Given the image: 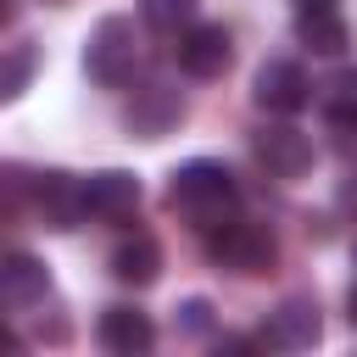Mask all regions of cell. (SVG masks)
I'll return each instance as SVG.
<instances>
[{"label": "cell", "mask_w": 357, "mask_h": 357, "mask_svg": "<svg viewBox=\"0 0 357 357\" xmlns=\"http://www.w3.org/2000/svg\"><path fill=\"white\" fill-rule=\"evenodd\" d=\"M167 206H173L184 223H195V229L206 234L212 223L234 218V206H240V184H234V173H229L223 162L195 156V162L173 167V178H167Z\"/></svg>", "instance_id": "1"}, {"label": "cell", "mask_w": 357, "mask_h": 357, "mask_svg": "<svg viewBox=\"0 0 357 357\" xmlns=\"http://www.w3.org/2000/svg\"><path fill=\"white\" fill-rule=\"evenodd\" d=\"M206 257H212L218 268H229V273L257 279V273H273V262H279V240H273L268 223L223 218V223L206 229Z\"/></svg>", "instance_id": "2"}, {"label": "cell", "mask_w": 357, "mask_h": 357, "mask_svg": "<svg viewBox=\"0 0 357 357\" xmlns=\"http://www.w3.org/2000/svg\"><path fill=\"white\" fill-rule=\"evenodd\" d=\"M84 73H89V84H100V89H128V84H134V73H139V39H134V22H128V17H100V22L89 28Z\"/></svg>", "instance_id": "3"}, {"label": "cell", "mask_w": 357, "mask_h": 357, "mask_svg": "<svg viewBox=\"0 0 357 357\" xmlns=\"http://www.w3.org/2000/svg\"><path fill=\"white\" fill-rule=\"evenodd\" d=\"M173 61L190 78H223L229 61H234V39H229L223 22H190L178 33V45H173Z\"/></svg>", "instance_id": "4"}, {"label": "cell", "mask_w": 357, "mask_h": 357, "mask_svg": "<svg viewBox=\"0 0 357 357\" xmlns=\"http://www.w3.org/2000/svg\"><path fill=\"white\" fill-rule=\"evenodd\" d=\"M251 100H257L262 112H273V117H290V112H301V106L312 100V84H307L301 61L273 56V61L257 67V78H251Z\"/></svg>", "instance_id": "5"}, {"label": "cell", "mask_w": 357, "mask_h": 357, "mask_svg": "<svg viewBox=\"0 0 357 357\" xmlns=\"http://www.w3.org/2000/svg\"><path fill=\"white\" fill-rule=\"evenodd\" d=\"M251 151H257V162H262L273 178H301V173L312 167V139H307L296 123H262V128L251 134Z\"/></svg>", "instance_id": "6"}, {"label": "cell", "mask_w": 357, "mask_h": 357, "mask_svg": "<svg viewBox=\"0 0 357 357\" xmlns=\"http://www.w3.org/2000/svg\"><path fill=\"white\" fill-rule=\"evenodd\" d=\"M78 184H84V218L123 223V218L139 212V178L123 173V167H100V173H89V178H78Z\"/></svg>", "instance_id": "7"}, {"label": "cell", "mask_w": 357, "mask_h": 357, "mask_svg": "<svg viewBox=\"0 0 357 357\" xmlns=\"http://www.w3.org/2000/svg\"><path fill=\"white\" fill-rule=\"evenodd\" d=\"M318 335H324V318L307 296H284L262 324V346H273V351H307Z\"/></svg>", "instance_id": "8"}, {"label": "cell", "mask_w": 357, "mask_h": 357, "mask_svg": "<svg viewBox=\"0 0 357 357\" xmlns=\"http://www.w3.org/2000/svg\"><path fill=\"white\" fill-rule=\"evenodd\" d=\"M123 123H128V134H139V139H162V134H173V128L184 123V95L167 89V84H145V89L134 95V106L123 112Z\"/></svg>", "instance_id": "9"}, {"label": "cell", "mask_w": 357, "mask_h": 357, "mask_svg": "<svg viewBox=\"0 0 357 357\" xmlns=\"http://www.w3.org/2000/svg\"><path fill=\"white\" fill-rule=\"evenodd\" d=\"M95 340H100L112 357H145V351L156 346V324H151V312H139V307H106L100 324H95Z\"/></svg>", "instance_id": "10"}, {"label": "cell", "mask_w": 357, "mask_h": 357, "mask_svg": "<svg viewBox=\"0 0 357 357\" xmlns=\"http://www.w3.org/2000/svg\"><path fill=\"white\" fill-rule=\"evenodd\" d=\"M50 296V268L39 262V257H28V251H11L6 262H0V301L11 307V312H28V307H39Z\"/></svg>", "instance_id": "11"}, {"label": "cell", "mask_w": 357, "mask_h": 357, "mask_svg": "<svg viewBox=\"0 0 357 357\" xmlns=\"http://www.w3.org/2000/svg\"><path fill=\"white\" fill-rule=\"evenodd\" d=\"M33 212L45 218V229H78L84 223V184H73L67 173H39L33 178Z\"/></svg>", "instance_id": "12"}, {"label": "cell", "mask_w": 357, "mask_h": 357, "mask_svg": "<svg viewBox=\"0 0 357 357\" xmlns=\"http://www.w3.org/2000/svg\"><path fill=\"white\" fill-rule=\"evenodd\" d=\"M318 106H324L329 128L340 134V145L351 151V145H357V67H340V73H335V78L324 84Z\"/></svg>", "instance_id": "13"}, {"label": "cell", "mask_w": 357, "mask_h": 357, "mask_svg": "<svg viewBox=\"0 0 357 357\" xmlns=\"http://www.w3.org/2000/svg\"><path fill=\"white\" fill-rule=\"evenodd\" d=\"M112 279H123V284H156L162 279V245L151 234H128L112 251Z\"/></svg>", "instance_id": "14"}, {"label": "cell", "mask_w": 357, "mask_h": 357, "mask_svg": "<svg viewBox=\"0 0 357 357\" xmlns=\"http://www.w3.org/2000/svg\"><path fill=\"white\" fill-rule=\"evenodd\" d=\"M296 39L312 56H340L351 45V28H346L340 11H296Z\"/></svg>", "instance_id": "15"}, {"label": "cell", "mask_w": 357, "mask_h": 357, "mask_svg": "<svg viewBox=\"0 0 357 357\" xmlns=\"http://www.w3.org/2000/svg\"><path fill=\"white\" fill-rule=\"evenodd\" d=\"M201 0H139V17L156 28V33H184L195 22Z\"/></svg>", "instance_id": "16"}, {"label": "cell", "mask_w": 357, "mask_h": 357, "mask_svg": "<svg viewBox=\"0 0 357 357\" xmlns=\"http://www.w3.org/2000/svg\"><path fill=\"white\" fill-rule=\"evenodd\" d=\"M28 78H33V45H11L6 50V67H0V100H17L22 89H28Z\"/></svg>", "instance_id": "17"}, {"label": "cell", "mask_w": 357, "mask_h": 357, "mask_svg": "<svg viewBox=\"0 0 357 357\" xmlns=\"http://www.w3.org/2000/svg\"><path fill=\"white\" fill-rule=\"evenodd\" d=\"M178 335H212V301L190 296V301L178 307Z\"/></svg>", "instance_id": "18"}, {"label": "cell", "mask_w": 357, "mask_h": 357, "mask_svg": "<svg viewBox=\"0 0 357 357\" xmlns=\"http://www.w3.org/2000/svg\"><path fill=\"white\" fill-rule=\"evenodd\" d=\"M340 212H351V218H357V178H346V184H340Z\"/></svg>", "instance_id": "19"}, {"label": "cell", "mask_w": 357, "mask_h": 357, "mask_svg": "<svg viewBox=\"0 0 357 357\" xmlns=\"http://www.w3.org/2000/svg\"><path fill=\"white\" fill-rule=\"evenodd\" d=\"M296 11H340V0H296Z\"/></svg>", "instance_id": "20"}, {"label": "cell", "mask_w": 357, "mask_h": 357, "mask_svg": "<svg viewBox=\"0 0 357 357\" xmlns=\"http://www.w3.org/2000/svg\"><path fill=\"white\" fill-rule=\"evenodd\" d=\"M346 318H351V329H357V284H351V296H346Z\"/></svg>", "instance_id": "21"}]
</instances>
